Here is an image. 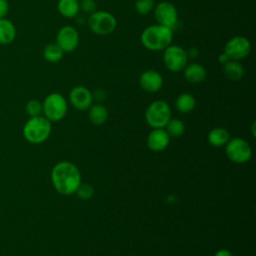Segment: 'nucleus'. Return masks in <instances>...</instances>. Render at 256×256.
<instances>
[{
    "instance_id": "nucleus-1",
    "label": "nucleus",
    "mask_w": 256,
    "mask_h": 256,
    "mask_svg": "<svg viewBox=\"0 0 256 256\" xmlns=\"http://www.w3.org/2000/svg\"><path fill=\"white\" fill-rule=\"evenodd\" d=\"M51 180L57 192L63 195L75 193L81 183L79 169L71 162L61 161L51 171Z\"/></svg>"
},
{
    "instance_id": "nucleus-2",
    "label": "nucleus",
    "mask_w": 256,
    "mask_h": 256,
    "mask_svg": "<svg viewBox=\"0 0 256 256\" xmlns=\"http://www.w3.org/2000/svg\"><path fill=\"white\" fill-rule=\"evenodd\" d=\"M173 40V29L155 24L146 27L140 36V41L144 48L150 51H163Z\"/></svg>"
},
{
    "instance_id": "nucleus-3",
    "label": "nucleus",
    "mask_w": 256,
    "mask_h": 256,
    "mask_svg": "<svg viewBox=\"0 0 256 256\" xmlns=\"http://www.w3.org/2000/svg\"><path fill=\"white\" fill-rule=\"evenodd\" d=\"M51 133V121L43 116L31 117L23 127L25 139L33 144L44 142Z\"/></svg>"
},
{
    "instance_id": "nucleus-4",
    "label": "nucleus",
    "mask_w": 256,
    "mask_h": 256,
    "mask_svg": "<svg viewBox=\"0 0 256 256\" xmlns=\"http://www.w3.org/2000/svg\"><path fill=\"white\" fill-rule=\"evenodd\" d=\"M89 29L96 35H109L116 29L117 20L115 16L108 11H95L87 19Z\"/></svg>"
},
{
    "instance_id": "nucleus-5",
    "label": "nucleus",
    "mask_w": 256,
    "mask_h": 256,
    "mask_svg": "<svg viewBox=\"0 0 256 256\" xmlns=\"http://www.w3.org/2000/svg\"><path fill=\"white\" fill-rule=\"evenodd\" d=\"M68 104L63 95L59 93H50L42 103V112L49 121H59L66 115Z\"/></svg>"
},
{
    "instance_id": "nucleus-6",
    "label": "nucleus",
    "mask_w": 256,
    "mask_h": 256,
    "mask_svg": "<svg viewBox=\"0 0 256 256\" xmlns=\"http://www.w3.org/2000/svg\"><path fill=\"white\" fill-rule=\"evenodd\" d=\"M145 119L152 128H163L171 119L169 105L163 100H156L149 104L145 112Z\"/></svg>"
},
{
    "instance_id": "nucleus-7",
    "label": "nucleus",
    "mask_w": 256,
    "mask_h": 256,
    "mask_svg": "<svg viewBox=\"0 0 256 256\" xmlns=\"http://www.w3.org/2000/svg\"><path fill=\"white\" fill-rule=\"evenodd\" d=\"M188 56L186 50L179 45L170 44L163 50V62L165 67L171 72L183 71L188 64Z\"/></svg>"
},
{
    "instance_id": "nucleus-8",
    "label": "nucleus",
    "mask_w": 256,
    "mask_h": 256,
    "mask_svg": "<svg viewBox=\"0 0 256 256\" xmlns=\"http://www.w3.org/2000/svg\"><path fill=\"white\" fill-rule=\"evenodd\" d=\"M225 145L226 155L234 163H245L252 156V150L250 145L242 138L237 137L229 139Z\"/></svg>"
},
{
    "instance_id": "nucleus-9",
    "label": "nucleus",
    "mask_w": 256,
    "mask_h": 256,
    "mask_svg": "<svg viewBox=\"0 0 256 256\" xmlns=\"http://www.w3.org/2000/svg\"><path fill=\"white\" fill-rule=\"evenodd\" d=\"M251 50V43L245 36H234L224 46V53L230 60L240 61L248 56Z\"/></svg>"
},
{
    "instance_id": "nucleus-10",
    "label": "nucleus",
    "mask_w": 256,
    "mask_h": 256,
    "mask_svg": "<svg viewBox=\"0 0 256 256\" xmlns=\"http://www.w3.org/2000/svg\"><path fill=\"white\" fill-rule=\"evenodd\" d=\"M154 16L158 24L173 29L178 21V12L176 7L167 1H162L155 5Z\"/></svg>"
},
{
    "instance_id": "nucleus-11",
    "label": "nucleus",
    "mask_w": 256,
    "mask_h": 256,
    "mask_svg": "<svg viewBox=\"0 0 256 256\" xmlns=\"http://www.w3.org/2000/svg\"><path fill=\"white\" fill-rule=\"evenodd\" d=\"M56 44L63 52L74 51L79 44V33L73 26H63L56 34Z\"/></svg>"
},
{
    "instance_id": "nucleus-12",
    "label": "nucleus",
    "mask_w": 256,
    "mask_h": 256,
    "mask_svg": "<svg viewBox=\"0 0 256 256\" xmlns=\"http://www.w3.org/2000/svg\"><path fill=\"white\" fill-rule=\"evenodd\" d=\"M69 101L77 110H86L92 105V93L84 86H76L69 93Z\"/></svg>"
},
{
    "instance_id": "nucleus-13",
    "label": "nucleus",
    "mask_w": 256,
    "mask_h": 256,
    "mask_svg": "<svg viewBox=\"0 0 256 256\" xmlns=\"http://www.w3.org/2000/svg\"><path fill=\"white\" fill-rule=\"evenodd\" d=\"M139 84L144 91L154 93L162 88L163 78L156 70L149 69L141 73L139 77Z\"/></svg>"
},
{
    "instance_id": "nucleus-14",
    "label": "nucleus",
    "mask_w": 256,
    "mask_h": 256,
    "mask_svg": "<svg viewBox=\"0 0 256 256\" xmlns=\"http://www.w3.org/2000/svg\"><path fill=\"white\" fill-rule=\"evenodd\" d=\"M170 136L163 128H154L147 137V146L150 150L158 152L164 150L169 144Z\"/></svg>"
},
{
    "instance_id": "nucleus-15",
    "label": "nucleus",
    "mask_w": 256,
    "mask_h": 256,
    "mask_svg": "<svg viewBox=\"0 0 256 256\" xmlns=\"http://www.w3.org/2000/svg\"><path fill=\"white\" fill-rule=\"evenodd\" d=\"M183 75L187 82L191 84H199L203 82L207 76V71L200 63H190L183 69Z\"/></svg>"
},
{
    "instance_id": "nucleus-16",
    "label": "nucleus",
    "mask_w": 256,
    "mask_h": 256,
    "mask_svg": "<svg viewBox=\"0 0 256 256\" xmlns=\"http://www.w3.org/2000/svg\"><path fill=\"white\" fill-rule=\"evenodd\" d=\"M16 27L14 23L6 17L0 18V44L8 45L15 40Z\"/></svg>"
},
{
    "instance_id": "nucleus-17",
    "label": "nucleus",
    "mask_w": 256,
    "mask_h": 256,
    "mask_svg": "<svg viewBox=\"0 0 256 256\" xmlns=\"http://www.w3.org/2000/svg\"><path fill=\"white\" fill-rule=\"evenodd\" d=\"M58 12L65 18H74L80 11V5L78 0H58L57 3Z\"/></svg>"
},
{
    "instance_id": "nucleus-18",
    "label": "nucleus",
    "mask_w": 256,
    "mask_h": 256,
    "mask_svg": "<svg viewBox=\"0 0 256 256\" xmlns=\"http://www.w3.org/2000/svg\"><path fill=\"white\" fill-rule=\"evenodd\" d=\"M89 120L95 125H102L108 118V111L106 107L100 103L91 105L88 112Z\"/></svg>"
},
{
    "instance_id": "nucleus-19",
    "label": "nucleus",
    "mask_w": 256,
    "mask_h": 256,
    "mask_svg": "<svg viewBox=\"0 0 256 256\" xmlns=\"http://www.w3.org/2000/svg\"><path fill=\"white\" fill-rule=\"evenodd\" d=\"M223 73L225 76L233 81L240 80L244 74V67L239 61L229 60L223 64Z\"/></svg>"
},
{
    "instance_id": "nucleus-20",
    "label": "nucleus",
    "mask_w": 256,
    "mask_h": 256,
    "mask_svg": "<svg viewBox=\"0 0 256 256\" xmlns=\"http://www.w3.org/2000/svg\"><path fill=\"white\" fill-rule=\"evenodd\" d=\"M230 139L229 132L221 127L213 128L208 133V142L214 147H221L225 145Z\"/></svg>"
},
{
    "instance_id": "nucleus-21",
    "label": "nucleus",
    "mask_w": 256,
    "mask_h": 256,
    "mask_svg": "<svg viewBox=\"0 0 256 256\" xmlns=\"http://www.w3.org/2000/svg\"><path fill=\"white\" fill-rule=\"evenodd\" d=\"M196 100L190 93H181L175 102L177 110L181 113H188L195 108Z\"/></svg>"
},
{
    "instance_id": "nucleus-22",
    "label": "nucleus",
    "mask_w": 256,
    "mask_h": 256,
    "mask_svg": "<svg viewBox=\"0 0 256 256\" xmlns=\"http://www.w3.org/2000/svg\"><path fill=\"white\" fill-rule=\"evenodd\" d=\"M63 50L55 43H49L44 47L43 57L50 63H56L63 58Z\"/></svg>"
},
{
    "instance_id": "nucleus-23",
    "label": "nucleus",
    "mask_w": 256,
    "mask_h": 256,
    "mask_svg": "<svg viewBox=\"0 0 256 256\" xmlns=\"http://www.w3.org/2000/svg\"><path fill=\"white\" fill-rule=\"evenodd\" d=\"M166 132L169 136L180 137L183 135L185 126L184 123L179 119H170L166 124Z\"/></svg>"
},
{
    "instance_id": "nucleus-24",
    "label": "nucleus",
    "mask_w": 256,
    "mask_h": 256,
    "mask_svg": "<svg viewBox=\"0 0 256 256\" xmlns=\"http://www.w3.org/2000/svg\"><path fill=\"white\" fill-rule=\"evenodd\" d=\"M135 10L139 15H147L155 7L154 0H135Z\"/></svg>"
},
{
    "instance_id": "nucleus-25",
    "label": "nucleus",
    "mask_w": 256,
    "mask_h": 256,
    "mask_svg": "<svg viewBox=\"0 0 256 256\" xmlns=\"http://www.w3.org/2000/svg\"><path fill=\"white\" fill-rule=\"evenodd\" d=\"M26 112L29 116H40L42 113V103L37 99H31L26 103Z\"/></svg>"
},
{
    "instance_id": "nucleus-26",
    "label": "nucleus",
    "mask_w": 256,
    "mask_h": 256,
    "mask_svg": "<svg viewBox=\"0 0 256 256\" xmlns=\"http://www.w3.org/2000/svg\"><path fill=\"white\" fill-rule=\"evenodd\" d=\"M75 193L77 194V196L79 198H81L83 200H87V199H90L93 196L94 189L88 183H80V185L76 189Z\"/></svg>"
},
{
    "instance_id": "nucleus-27",
    "label": "nucleus",
    "mask_w": 256,
    "mask_h": 256,
    "mask_svg": "<svg viewBox=\"0 0 256 256\" xmlns=\"http://www.w3.org/2000/svg\"><path fill=\"white\" fill-rule=\"evenodd\" d=\"M80 5V10H82L84 13L91 14L96 11V2L95 0H80L79 2Z\"/></svg>"
},
{
    "instance_id": "nucleus-28",
    "label": "nucleus",
    "mask_w": 256,
    "mask_h": 256,
    "mask_svg": "<svg viewBox=\"0 0 256 256\" xmlns=\"http://www.w3.org/2000/svg\"><path fill=\"white\" fill-rule=\"evenodd\" d=\"M9 11L8 0H0V18H4L7 16Z\"/></svg>"
},
{
    "instance_id": "nucleus-29",
    "label": "nucleus",
    "mask_w": 256,
    "mask_h": 256,
    "mask_svg": "<svg viewBox=\"0 0 256 256\" xmlns=\"http://www.w3.org/2000/svg\"><path fill=\"white\" fill-rule=\"evenodd\" d=\"M92 97H93V100H97L98 102H101L105 99L106 97V93L104 90L102 89H97L94 91V93H92Z\"/></svg>"
},
{
    "instance_id": "nucleus-30",
    "label": "nucleus",
    "mask_w": 256,
    "mask_h": 256,
    "mask_svg": "<svg viewBox=\"0 0 256 256\" xmlns=\"http://www.w3.org/2000/svg\"><path fill=\"white\" fill-rule=\"evenodd\" d=\"M214 256H233V254L229 251V250H226V249H221V250H218Z\"/></svg>"
},
{
    "instance_id": "nucleus-31",
    "label": "nucleus",
    "mask_w": 256,
    "mask_h": 256,
    "mask_svg": "<svg viewBox=\"0 0 256 256\" xmlns=\"http://www.w3.org/2000/svg\"><path fill=\"white\" fill-rule=\"evenodd\" d=\"M218 60H219V62H220L222 65H223V64H225L227 61H229L230 59H229V58L227 57V55H226V54L223 52L222 54H220V55H219V58H218Z\"/></svg>"
}]
</instances>
